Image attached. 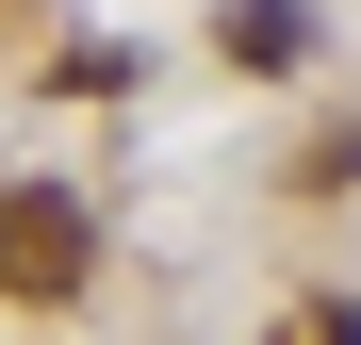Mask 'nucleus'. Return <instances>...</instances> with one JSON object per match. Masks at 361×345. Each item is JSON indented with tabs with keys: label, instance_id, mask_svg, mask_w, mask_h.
Segmentation results:
<instances>
[{
	"label": "nucleus",
	"instance_id": "f257e3e1",
	"mask_svg": "<svg viewBox=\"0 0 361 345\" xmlns=\"http://www.w3.org/2000/svg\"><path fill=\"white\" fill-rule=\"evenodd\" d=\"M82 279H99V214L66 181H0V296L17 313H66Z\"/></svg>",
	"mask_w": 361,
	"mask_h": 345
},
{
	"label": "nucleus",
	"instance_id": "f03ea898",
	"mask_svg": "<svg viewBox=\"0 0 361 345\" xmlns=\"http://www.w3.org/2000/svg\"><path fill=\"white\" fill-rule=\"evenodd\" d=\"M230 66H247V83H295V66H312V0H230Z\"/></svg>",
	"mask_w": 361,
	"mask_h": 345
}]
</instances>
